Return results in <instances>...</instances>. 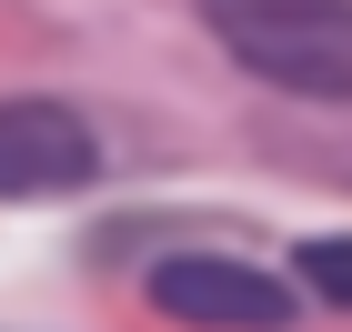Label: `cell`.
I'll return each mask as SVG.
<instances>
[{
  "label": "cell",
  "instance_id": "3",
  "mask_svg": "<svg viewBox=\"0 0 352 332\" xmlns=\"http://www.w3.org/2000/svg\"><path fill=\"white\" fill-rule=\"evenodd\" d=\"M101 171V141L71 101H0V201H51V192H81Z\"/></svg>",
  "mask_w": 352,
  "mask_h": 332
},
{
  "label": "cell",
  "instance_id": "4",
  "mask_svg": "<svg viewBox=\"0 0 352 332\" xmlns=\"http://www.w3.org/2000/svg\"><path fill=\"white\" fill-rule=\"evenodd\" d=\"M292 282L312 292V302H332V312H352V232H322V242H302V262H292Z\"/></svg>",
  "mask_w": 352,
  "mask_h": 332
},
{
  "label": "cell",
  "instance_id": "1",
  "mask_svg": "<svg viewBox=\"0 0 352 332\" xmlns=\"http://www.w3.org/2000/svg\"><path fill=\"white\" fill-rule=\"evenodd\" d=\"M201 21L252 81L352 101V0H201Z\"/></svg>",
  "mask_w": 352,
  "mask_h": 332
},
{
  "label": "cell",
  "instance_id": "2",
  "mask_svg": "<svg viewBox=\"0 0 352 332\" xmlns=\"http://www.w3.org/2000/svg\"><path fill=\"white\" fill-rule=\"evenodd\" d=\"M151 312L182 332H282L292 282H272L262 262H232V252H171L151 262Z\"/></svg>",
  "mask_w": 352,
  "mask_h": 332
}]
</instances>
